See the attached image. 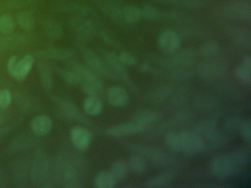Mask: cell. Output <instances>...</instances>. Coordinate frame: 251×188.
Instances as JSON below:
<instances>
[{
  "mask_svg": "<svg viewBox=\"0 0 251 188\" xmlns=\"http://www.w3.org/2000/svg\"><path fill=\"white\" fill-rule=\"evenodd\" d=\"M34 63V57L27 54L21 59L17 56L10 57L8 61V70L10 75L17 80H23L30 73Z\"/></svg>",
  "mask_w": 251,
  "mask_h": 188,
  "instance_id": "1",
  "label": "cell"
},
{
  "mask_svg": "<svg viewBox=\"0 0 251 188\" xmlns=\"http://www.w3.org/2000/svg\"><path fill=\"white\" fill-rule=\"evenodd\" d=\"M181 151L186 154H195L199 153L203 148V140L201 135L192 131L180 132Z\"/></svg>",
  "mask_w": 251,
  "mask_h": 188,
  "instance_id": "2",
  "label": "cell"
},
{
  "mask_svg": "<svg viewBox=\"0 0 251 188\" xmlns=\"http://www.w3.org/2000/svg\"><path fill=\"white\" fill-rule=\"evenodd\" d=\"M211 173L219 179H226L230 176L233 170L231 160L226 154H218L211 162Z\"/></svg>",
  "mask_w": 251,
  "mask_h": 188,
  "instance_id": "3",
  "label": "cell"
},
{
  "mask_svg": "<svg viewBox=\"0 0 251 188\" xmlns=\"http://www.w3.org/2000/svg\"><path fill=\"white\" fill-rule=\"evenodd\" d=\"M227 14L242 20H250L251 17V4L245 0H233L224 5Z\"/></svg>",
  "mask_w": 251,
  "mask_h": 188,
  "instance_id": "4",
  "label": "cell"
},
{
  "mask_svg": "<svg viewBox=\"0 0 251 188\" xmlns=\"http://www.w3.org/2000/svg\"><path fill=\"white\" fill-rule=\"evenodd\" d=\"M158 44L160 49L164 52H175L180 47V37L175 31L167 29L161 32L159 35Z\"/></svg>",
  "mask_w": 251,
  "mask_h": 188,
  "instance_id": "5",
  "label": "cell"
},
{
  "mask_svg": "<svg viewBox=\"0 0 251 188\" xmlns=\"http://www.w3.org/2000/svg\"><path fill=\"white\" fill-rule=\"evenodd\" d=\"M145 129L143 126L133 121L111 126L106 129L105 132L109 136L120 138V137L129 136V135L139 133L143 132Z\"/></svg>",
  "mask_w": 251,
  "mask_h": 188,
  "instance_id": "6",
  "label": "cell"
},
{
  "mask_svg": "<svg viewBox=\"0 0 251 188\" xmlns=\"http://www.w3.org/2000/svg\"><path fill=\"white\" fill-rule=\"evenodd\" d=\"M70 138L73 145L80 151L87 149L92 142V134L81 126H75L70 131Z\"/></svg>",
  "mask_w": 251,
  "mask_h": 188,
  "instance_id": "7",
  "label": "cell"
},
{
  "mask_svg": "<svg viewBox=\"0 0 251 188\" xmlns=\"http://www.w3.org/2000/svg\"><path fill=\"white\" fill-rule=\"evenodd\" d=\"M106 96L108 103L114 107H126L129 102L128 94L122 87L112 86L108 88Z\"/></svg>",
  "mask_w": 251,
  "mask_h": 188,
  "instance_id": "8",
  "label": "cell"
},
{
  "mask_svg": "<svg viewBox=\"0 0 251 188\" xmlns=\"http://www.w3.org/2000/svg\"><path fill=\"white\" fill-rule=\"evenodd\" d=\"M30 128L35 135L45 136L50 133L52 128V122L49 116L40 115L32 119Z\"/></svg>",
  "mask_w": 251,
  "mask_h": 188,
  "instance_id": "9",
  "label": "cell"
},
{
  "mask_svg": "<svg viewBox=\"0 0 251 188\" xmlns=\"http://www.w3.org/2000/svg\"><path fill=\"white\" fill-rule=\"evenodd\" d=\"M84 58L86 63L93 69L94 71H96L102 76L108 77L111 76L109 69L95 52L90 50L85 51Z\"/></svg>",
  "mask_w": 251,
  "mask_h": 188,
  "instance_id": "10",
  "label": "cell"
},
{
  "mask_svg": "<svg viewBox=\"0 0 251 188\" xmlns=\"http://www.w3.org/2000/svg\"><path fill=\"white\" fill-rule=\"evenodd\" d=\"M82 89L86 95L98 96L102 93L103 86L98 76L94 73L83 81Z\"/></svg>",
  "mask_w": 251,
  "mask_h": 188,
  "instance_id": "11",
  "label": "cell"
},
{
  "mask_svg": "<svg viewBox=\"0 0 251 188\" xmlns=\"http://www.w3.org/2000/svg\"><path fill=\"white\" fill-rule=\"evenodd\" d=\"M142 19L140 7L133 4L123 6L122 10L121 21L129 24H133L139 22Z\"/></svg>",
  "mask_w": 251,
  "mask_h": 188,
  "instance_id": "12",
  "label": "cell"
},
{
  "mask_svg": "<svg viewBox=\"0 0 251 188\" xmlns=\"http://www.w3.org/2000/svg\"><path fill=\"white\" fill-rule=\"evenodd\" d=\"M104 60L106 62L107 64L113 69V70L117 72V74L123 77V79H127L128 75H127L126 69H125V66L119 60L118 56L114 54L111 51H105L103 54Z\"/></svg>",
  "mask_w": 251,
  "mask_h": 188,
  "instance_id": "13",
  "label": "cell"
},
{
  "mask_svg": "<svg viewBox=\"0 0 251 188\" xmlns=\"http://www.w3.org/2000/svg\"><path fill=\"white\" fill-rule=\"evenodd\" d=\"M83 110L89 116H97L102 111L103 104L102 100L96 95H88L83 101Z\"/></svg>",
  "mask_w": 251,
  "mask_h": 188,
  "instance_id": "14",
  "label": "cell"
},
{
  "mask_svg": "<svg viewBox=\"0 0 251 188\" xmlns=\"http://www.w3.org/2000/svg\"><path fill=\"white\" fill-rule=\"evenodd\" d=\"M160 118L159 113L151 110L139 112L134 118V122L146 129L147 126L155 123Z\"/></svg>",
  "mask_w": 251,
  "mask_h": 188,
  "instance_id": "15",
  "label": "cell"
},
{
  "mask_svg": "<svg viewBox=\"0 0 251 188\" xmlns=\"http://www.w3.org/2000/svg\"><path fill=\"white\" fill-rule=\"evenodd\" d=\"M117 182L109 170L99 172L94 179V185L98 188H113Z\"/></svg>",
  "mask_w": 251,
  "mask_h": 188,
  "instance_id": "16",
  "label": "cell"
},
{
  "mask_svg": "<svg viewBox=\"0 0 251 188\" xmlns=\"http://www.w3.org/2000/svg\"><path fill=\"white\" fill-rule=\"evenodd\" d=\"M236 75L238 79L243 82L249 83L251 80V57L247 56L243 61L238 66L236 70Z\"/></svg>",
  "mask_w": 251,
  "mask_h": 188,
  "instance_id": "17",
  "label": "cell"
},
{
  "mask_svg": "<svg viewBox=\"0 0 251 188\" xmlns=\"http://www.w3.org/2000/svg\"><path fill=\"white\" fill-rule=\"evenodd\" d=\"M127 170H128L127 163L125 160L120 159V160H116L112 163L109 171L115 178L116 180L120 181L123 180L126 177Z\"/></svg>",
  "mask_w": 251,
  "mask_h": 188,
  "instance_id": "18",
  "label": "cell"
},
{
  "mask_svg": "<svg viewBox=\"0 0 251 188\" xmlns=\"http://www.w3.org/2000/svg\"><path fill=\"white\" fill-rule=\"evenodd\" d=\"M128 168L136 173H143L146 171L147 164L145 159L137 154H133L129 157L127 161Z\"/></svg>",
  "mask_w": 251,
  "mask_h": 188,
  "instance_id": "19",
  "label": "cell"
},
{
  "mask_svg": "<svg viewBox=\"0 0 251 188\" xmlns=\"http://www.w3.org/2000/svg\"><path fill=\"white\" fill-rule=\"evenodd\" d=\"M165 143L167 148L173 152L181 151L180 135L177 132H168L165 136Z\"/></svg>",
  "mask_w": 251,
  "mask_h": 188,
  "instance_id": "20",
  "label": "cell"
},
{
  "mask_svg": "<svg viewBox=\"0 0 251 188\" xmlns=\"http://www.w3.org/2000/svg\"><path fill=\"white\" fill-rule=\"evenodd\" d=\"M19 24L25 31H31L35 27V19L31 13L23 12L17 16Z\"/></svg>",
  "mask_w": 251,
  "mask_h": 188,
  "instance_id": "21",
  "label": "cell"
},
{
  "mask_svg": "<svg viewBox=\"0 0 251 188\" xmlns=\"http://www.w3.org/2000/svg\"><path fill=\"white\" fill-rule=\"evenodd\" d=\"M123 4L115 1H110L103 4L104 11L109 16L121 20Z\"/></svg>",
  "mask_w": 251,
  "mask_h": 188,
  "instance_id": "22",
  "label": "cell"
},
{
  "mask_svg": "<svg viewBox=\"0 0 251 188\" xmlns=\"http://www.w3.org/2000/svg\"><path fill=\"white\" fill-rule=\"evenodd\" d=\"M172 180V176L169 173L158 175L151 178L147 182L146 186L148 188H161L170 183Z\"/></svg>",
  "mask_w": 251,
  "mask_h": 188,
  "instance_id": "23",
  "label": "cell"
},
{
  "mask_svg": "<svg viewBox=\"0 0 251 188\" xmlns=\"http://www.w3.org/2000/svg\"><path fill=\"white\" fill-rule=\"evenodd\" d=\"M142 16L149 21L158 20L161 18V11L159 9L152 5H144L140 7Z\"/></svg>",
  "mask_w": 251,
  "mask_h": 188,
  "instance_id": "24",
  "label": "cell"
},
{
  "mask_svg": "<svg viewBox=\"0 0 251 188\" xmlns=\"http://www.w3.org/2000/svg\"><path fill=\"white\" fill-rule=\"evenodd\" d=\"M15 27L12 18L8 15L0 16V32L3 34H9Z\"/></svg>",
  "mask_w": 251,
  "mask_h": 188,
  "instance_id": "25",
  "label": "cell"
},
{
  "mask_svg": "<svg viewBox=\"0 0 251 188\" xmlns=\"http://www.w3.org/2000/svg\"><path fill=\"white\" fill-rule=\"evenodd\" d=\"M161 1L169 4L191 7V8L201 7L204 4V0H161Z\"/></svg>",
  "mask_w": 251,
  "mask_h": 188,
  "instance_id": "26",
  "label": "cell"
},
{
  "mask_svg": "<svg viewBox=\"0 0 251 188\" xmlns=\"http://www.w3.org/2000/svg\"><path fill=\"white\" fill-rule=\"evenodd\" d=\"M46 31L48 36L52 39H59L62 36V28L55 22H48Z\"/></svg>",
  "mask_w": 251,
  "mask_h": 188,
  "instance_id": "27",
  "label": "cell"
},
{
  "mask_svg": "<svg viewBox=\"0 0 251 188\" xmlns=\"http://www.w3.org/2000/svg\"><path fill=\"white\" fill-rule=\"evenodd\" d=\"M60 73H61L63 79L67 83L71 84V85H77L79 82H81L80 76L73 69H70V70H61Z\"/></svg>",
  "mask_w": 251,
  "mask_h": 188,
  "instance_id": "28",
  "label": "cell"
},
{
  "mask_svg": "<svg viewBox=\"0 0 251 188\" xmlns=\"http://www.w3.org/2000/svg\"><path fill=\"white\" fill-rule=\"evenodd\" d=\"M71 51H68V50L50 48V49L44 51L42 54H45L51 58L61 59L71 57Z\"/></svg>",
  "mask_w": 251,
  "mask_h": 188,
  "instance_id": "29",
  "label": "cell"
},
{
  "mask_svg": "<svg viewBox=\"0 0 251 188\" xmlns=\"http://www.w3.org/2000/svg\"><path fill=\"white\" fill-rule=\"evenodd\" d=\"M12 101V95L8 90H0V108H8Z\"/></svg>",
  "mask_w": 251,
  "mask_h": 188,
  "instance_id": "30",
  "label": "cell"
},
{
  "mask_svg": "<svg viewBox=\"0 0 251 188\" xmlns=\"http://www.w3.org/2000/svg\"><path fill=\"white\" fill-rule=\"evenodd\" d=\"M240 132L244 139L248 142L251 140V122L250 119L244 120L240 126Z\"/></svg>",
  "mask_w": 251,
  "mask_h": 188,
  "instance_id": "31",
  "label": "cell"
},
{
  "mask_svg": "<svg viewBox=\"0 0 251 188\" xmlns=\"http://www.w3.org/2000/svg\"><path fill=\"white\" fill-rule=\"evenodd\" d=\"M119 60L124 66H132L136 65V58L130 53L127 51H123L118 55Z\"/></svg>",
  "mask_w": 251,
  "mask_h": 188,
  "instance_id": "32",
  "label": "cell"
},
{
  "mask_svg": "<svg viewBox=\"0 0 251 188\" xmlns=\"http://www.w3.org/2000/svg\"><path fill=\"white\" fill-rule=\"evenodd\" d=\"M219 50V45L216 42H208L202 46L201 48V54L203 55H212Z\"/></svg>",
  "mask_w": 251,
  "mask_h": 188,
  "instance_id": "33",
  "label": "cell"
}]
</instances>
